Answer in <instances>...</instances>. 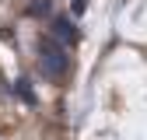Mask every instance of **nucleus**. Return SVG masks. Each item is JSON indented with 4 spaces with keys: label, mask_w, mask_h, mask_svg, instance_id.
Segmentation results:
<instances>
[{
    "label": "nucleus",
    "mask_w": 147,
    "mask_h": 140,
    "mask_svg": "<svg viewBox=\"0 0 147 140\" xmlns=\"http://www.w3.org/2000/svg\"><path fill=\"white\" fill-rule=\"evenodd\" d=\"M39 67L49 81H63L70 74V56L56 39H39Z\"/></svg>",
    "instance_id": "obj_1"
},
{
    "label": "nucleus",
    "mask_w": 147,
    "mask_h": 140,
    "mask_svg": "<svg viewBox=\"0 0 147 140\" xmlns=\"http://www.w3.org/2000/svg\"><path fill=\"white\" fill-rule=\"evenodd\" d=\"M53 39L56 42H63V46H74L77 42V28H74V18H56V21H53Z\"/></svg>",
    "instance_id": "obj_2"
},
{
    "label": "nucleus",
    "mask_w": 147,
    "mask_h": 140,
    "mask_svg": "<svg viewBox=\"0 0 147 140\" xmlns=\"http://www.w3.org/2000/svg\"><path fill=\"white\" fill-rule=\"evenodd\" d=\"M53 11V0H32L28 4V14H49Z\"/></svg>",
    "instance_id": "obj_3"
},
{
    "label": "nucleus",
    "mask_w": 147,
    "mask_h": 140,
    "mask_svg": "<svg viewBox=\"0 0 147 140\" xmlns=\"http://www.w3.org/2000/svg\"><path fill=\"white\" fill-rule=\"evenodd\" d=\"M81 4H84V0H77V7H81Z\"/></svg>",
    "instance_id": "obj_4"
}]
</instances>
